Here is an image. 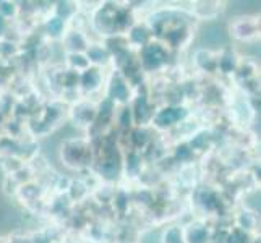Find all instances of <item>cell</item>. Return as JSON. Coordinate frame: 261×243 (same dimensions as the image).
<instances>
[{"label": "cell", "mask_w": 261, "mask_h": 243, "mask_svg": "<svg viewBox=\"0 0 261 243\" xmlns=\"http://www.w3.org/2000/svg\"><path fill=\"white\" fill-rule=\"evenodd\" d=\"M60 159L62 164H65L70 169L83 170L94 164L96 151L91 141L82 138H71L67 140L60 148Z\"/></svg>", "instance_id": "obj_1"}, {"label": "cell", "mask_w": 261, "mask_h": 243, "mask_svg": "<svg viewBox=\"0 0 261 243\" xmlns=\"http://www.w3.org/2000/svg\"><path fill=\"white\" fill-rule=\"evenodd\" d=\"M169 49L163 44V41L152 39L143 49H140L138 64L141 71H159L169 64Z\"/></svg>", "instance_id": "obj_2"}, {"label": "cell", "mask_w": 261, "mask_h": 243, "mask_svg": "<svg viewBox=\"0 0 261 243\" xmlns=\"http://www.w3.org/2000/svg\"><path fill=\"white\" fill-rule=\"evenodd\" d=\"M190 117V111L185 105L177 104V105H164L161 109H156L154 115H152L151 125L158 130H172L178 125H182L188 120Z\"/></svg>", "instance_id": "obj_3"}, {"label": "cell", "mask_w": 261, "mask_h": 243, "mask_svg": "<svg viewBox=\"0 0 261 243\" xmlns=\"http://www.w3.org/2000/svg\"><path fill=\"white\" fill-rule=\"evenodd\" d=\"M106 97L112 101L115 105H128L132 102V99L135 96L133 88L128 83V79L125 78L120 71L114 70L109 79L106 83Z\"/></svg>", "instance_id": "obj_4"}, {"label": "cell", "mask_w": 261, "mask_h": 243, "mask_svg": "<svg viewBox=\"0 0 261 243\" xmlns=\"http://www.w3.org/2000/svg\"><path fill=\"white\" fill-rule=\"evenodd\" d=\"M68 115L75 127L89 130L96 122V104L80 99V101H76L70 107Z\"/></svg>", "instance_id": "obj_5"}, {"label": "cell", "mask_w": 261, "mask_h": 243, "mask_svg": "<svg viewBox=\"0 0 261 243\" xmlns=\"http://www.w3.org/2000/svg\"><path fill=\"white\" fill-rule=\"evenodd\" d=\"M229 30L239 41H255L259 38V20L256 16H239L230 23Z\"/></svg>", "instance_id": "obj_6"}, {"label": "cell", "mask_w": 261, "mask_h": 243, "mask_svg": "<svg viewBox=\"0 0 261 243\" xmlns=\"http://www.w3.org/2000/svg\"><path fill=\"white\" fill-rule=\"evenodd\" d=\"M128 105H130L132 114H133V123L137 125V127L145 128L146 125L151 123L152 115H154L156 109L149 102L146 94H135Z\"/></svg>", "instance_id": "obj_7"}, {"label": "cell", "mask_w": 261, "mask_h": 243, "mask_svg": "<svg viewBox=\"0 0 261 243\" xmlns=\"http://www.w3.org/2000/svg\"><path fill=\"white\" fill-rule=\"evenodd\" d=\"M104 85H106V76L102 73V68L89 67L88 70L80 73L78 88L82 89L85 94H96L101 91Z\"/></svg>", "instance_id": "obj_8"}, {"label": "cell", "mask_w": 261, "mask_h": 243, "mask_svg": "<svg viewBox=\"0 0 261 243\" xmlns=\"http://www.w3.org/2000/svg\"><path fill=\"white\" fill-rule=\"evenodd\" d=\"M62 42H64L68 53H85L86 49L89 47V44H91L88 36L80 30L67 31L64 38H62Z\"/></svg>", "instance_id": "obj_9"}, {"label": "cell", "mask_w": 261, "mask_h": 243, "mask_svg": "<svg viewBox=\"0 0 261 243\" xmlns=\"http://www.w3.org/2000/svg\"><path fill=\"white\" fill-rule=\"evenodd\" d=\"M125 39H127L128 47H137L140 50V49L145 47L149 41H152V33H151V30L148 28L146 24L135 23L132 28L127 31Z\"/></svg>", "instance_id": "obj_10"}, {"label": "cell", "mask_w": 261, "mask_h": 243, "mask_svg": "<svg viewBox=\"0 0 261 243\" xmlns=\"http://www.w3.org/2000/svg\"><path fill=\"white\" fill-rule=\"evenodd\" d=\"M182 235L185 243H210L211 240L210 229L201 222H192L190 226L182 229Z\"/></svg>", "instance_id": "obj_11"}, {"label": "cell", "mask_w": 261, "mask_h": 243, "mask_svg": "<svg viewBox=\"0 0 261 243\" xmlns=\"http://www.w3.org/2000/svg\"><path fill=\"white\" fill-rule=\"evenodd\" d=\"M85 56L89 60V65L97 67V68H104L106 65L111 64L112 56L109 53L102 44H89V47L86 49Z\"/></svg>", "instance_id": "obj_12"}, {"label": "cell", "mask_w": 261, "mask_h": 243, "mask_svg": "<svg viewBox=\"0 0 261 243\" xmlns=\"http://www.w3.org/2000/svg\"><path fill=\"white\" fill-rule=\"evenodd\" d=\"M141 167H143L141 152L130 149L122 159V174H125V177L135 178L141 174Z\"/></svg>", "instance_id": "obj_13"}, {"label": "cell", "mask_w": 261, "mask_h": 243, "mask_svg": "<svg viewBox=\"0 0 261 243\" xmlns=\"http://www.w3.org/2000/svg\"><path fill=\"white\" fill-rule=\"evenodd\" d=\"M44 30H46V33L52 39H62L67 33V21H64L62 18L52 13L44 21Z\"/></svg>", "instance_id": "obj_14"}, {"label": "cell", "mask_w": 261, "mask_h": 243, "mask_svg": "<svg viewBox=\"0 0 261 243\" xmlns=\"http://www.w3.org/2000/svg\"><path fill=\"white\" fill-rule=\"evenodd\" d=\"M239 57L233 52H224L219 59L216 60V70H219L224 75H230L236 73L239 70Z\"/></svg>", "instance_id": "obj_15"}, {"label": "cell", "mask_w": 261, "mask_h": 243, "mask_svg": "<svg viewBox=\"0 0 261 243\" xmlns=\"http://www.w3.org/2000/svg\"><path fill=\"white\" fill-rule=\"evenodd\" d=\"M130 143H132V149L133 151H141L151 145V138H149V133L146 131V128L143 127H137V128H132L130 131Z\"/></svg>", "instance_id": "obj_16"}, {"label": "cell", "mask_w": 261, "mask_h": 243, "mask_svg": "<svg viewBox=\"0 0 261 243\" xmlns=\"http://www.w3.org/2000/svg\"><path fill=\"white\" fill-rule=\"evenodd\" d=\"M52 13L62 18L64 21H70L76 16L78 5L75 2H57V4H54Z\"/></svg>", "instance_id": "obj_17"}, {"label": "cell", "mask_w": 261, "mask_h": 243, "mask_svg": "<svg viewBox=\"0 0 261 243\" xmlns=\"http://www.w3.org/2000/svg\"><path fill=\"white\" fill-rule=\"evenodd\" d=\"M67 64H68V70H73L76 73H82V71L91 67L85 53H67Z\"/></svg>", "instance_id": "obj_18"}, {"label": "cell", "mask_w": 261, "mask_h": 243, "mask_svg": "<svg viewBox=\"0 0 261 243\" xmlns=\"http://www.w3.org/2000/svg\"><path fill=\"white\" fill-rule=\"evenodd\" d=\"M115 117H117V125H119L120 130H125V131H130L133 128V114H132V109L130 105H122L120 111L115 112Z\"/></svg>", "instance_id": "obj_19"}, {"label": "cell", "mask_w": 261, "mask_h": 243, "mask_svg": "<svg viewBox=\"0 0 261 243\" xmlns=\"http://www.w3.org/2000/svg\"><path fill=\"white\" fill-rule=\"evenodd\" d=\"M210 140H211V134L208 131H198V133L192 134V138L187 141V145L193 149V152L203 151V149H206V146H208Z\"/></svg>", "instance_id": "obj_20"}, {"label": "cell", "mask_w": 261, "mask_h": 243, "mask_svg": "<svg viewBox=\"0 0 261 243\" xmlns=\"http://www.w3.org/2000/svg\"><path fill=\"white\" fill-rule=\"evenodd\" d=\"M256 227V214L253 211H244L237 219V229L244 230L250 233V230H253Z\"/></svg>", "instance_id": "obj_21"}, {"label": "cell", "mask_w": 261, "mask_h": 243, "mask_svg": "<svg viewBox=\"0 0 261 243\" xmlns=\"http://www.w3.org/2000/svg\"><path fill=\"white\" fill-rule=\"evenodd\" d=\"M20 13V7L16 2H10V0H0V15H2L7 21L15 20Z\"/></svg>", "instance_id": "obj_22"}, {"label": "cell", "mask_w": 261, "mask_h": 243, "mask_svg": "<svg viewBox=\"0 0 261 243\" xmlns=\"http://www.w3.org/2000/svg\"><path fill=\"white\" fill-rule=\"evenodd\" d=\"M161 241L163 243H185L184 235H182V229L180 227H167L163 235H161Z\"/></svg>", "instance_id": "obj_23"}, {"label": "cell", "mask_w": 261, "mask_h": 243, "mask_svg": "<svg viewBox=\"0 0 261 243\" xmlns=\"http://www.w3.org/2000/svg\"><path fill=\"white\" fill-rule=\"evenodd\" d=\"M250 233L240 230L237 227H233L230 232L226 233V240L224 243H250Z\"/></svg>", "instance_id": "obj_24"}, {"label": "cell", "mask_w": 261, "mask_h": 243, "mask_svg": "<svg viewBox=\"0 0 261 243\" xmlns=\"http://www.w3.org/2000/svg\"><path fill=\"white\" fill-rule=\"evenodd\" d=\"M174 154H175V159L180 160V162H188V160H192V157H195V152H193V149L190 146L187 145V141L177 145Z\"/></svg>", "instance_id": "obj_25"}, {"label": "cell", "mask_w": 261, "mask_h": 243, "mask_svg": "<svg viewBox=\"0 0 261 243\" xmlns=\"http://www.w3.org/2000/svg\"><path fill=\"white\" fill-rule=\"evenodd\" d=\"M128 204H130V195L127 192L119 190V192L115 193V196H114V206L117 208V211L123 212L125 209L128 208Z\"/></svg>", "instance_id": "obj_26"}, {"label": "cell", "mask_w": 261, "mask_h": 243, "mask_svg": "<svg viewBox=\"0 0 261 243\" xmlns=\"http://www.w3.org/2000/svg\"><path fill=\"white\" fill-rule=\"evenodd\" d=\"M10 30V23H8L5 18L0 15V41L7 38V33Z\"/></svg>", "instance_id": "obj_27"}, {"label": "cell", "mask_w": 261, "mask_h": 243, "mask_svg": "<svg viewBox=\"0 0 261 243\" xmlns=\"http://www.w3.org/2000/svg\"><path fill=\"white\" fill-rule=\"evenodd\" d=\"M120 243H125V241H120Z\"/></svg>", "instance_id": "obj_28"}, {"label": "cell", "mask_w": 261, "mask_h": 243, "mask_svg": "<svg viewBox=\"0 0 261 243\" xmlns=\"http://www.w3.org/2000/svg\"><path fill=\"white\" fill-rule=\"evenodd\" d=\"M52 243H56V241H52Z\"/></svg>", "instance_id": "obj_29"}]
</instances>
